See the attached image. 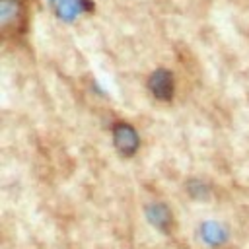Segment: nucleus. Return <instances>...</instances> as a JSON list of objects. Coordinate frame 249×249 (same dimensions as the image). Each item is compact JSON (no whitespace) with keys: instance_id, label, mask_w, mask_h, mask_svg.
I'll return each instance as SVG.
<instances>
[{"instance_id":"nucleus-1","label":"nucleus","mask_w":249,"mask_h":249,"mask_svg":"<svg viewBox=\"0 0 249 249\" xmlns=\"http://www.w3.org/2000/svg\"><path fill=\"white\" fill-rule=\"evenodd\" d=\"M111 138L121 158H132L140 148V136L136 128L126 121H117L111 126Z\"/></svg>"},{"instance_id":"nucleus-2","label":"nucleus","mask_w":249,"mask_h":249,"mask_svg":"<svg viewBox=\"0 0 249 249\" xmlns=\"http://www.w3.org/2000/svg\"><path fill=\"white\" fill-rule=\"evenodd\" d=\"M148 91L152 93L154 99L158 101H171L173 93H175V78L171 74V70L167 68H156L150 76H148Z\"/></svg>"},{"instance_id":"nucleus-3","label":"nucleus","mask_w":249,"mask_h":249,"mask_svg":"<svg viewBox=\"0 0 249 249\" xmlns=\"http://www.w3.org/2000/svg\"><path fill=\"white\" fill-rule=\"evenodd\" d=\"M146 216L150 220V224L154 228H158L160 231H171L173 228V214L171 210L167 208V204L163 202H152L146 206Z\"/></svg>"},{"instance_id":"nucleus-4","label":"nucleus","mask_w":249,"mask_h":249,"mask_svg":"<svg viewBox=\"0 0 249 249\" xmlns=\"http://www.w3.org/2000/svg\"><path fill=\"white\" fill-rule=\"evenodd\" d=\"M23 19V6L19 0H0V21H2V33H6L10 27L19 25Z\"/></svg>"}]
</instances>
